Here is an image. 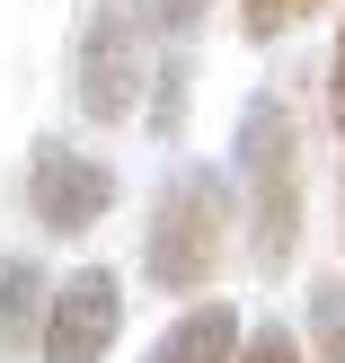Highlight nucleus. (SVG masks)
I'll use <instances>...</instances> for the list:
<instances>
[{"label":"nucleus","instance_id":"obj_11","mask_svg":"<svg viewBox=\"0 0 345 363\" xmlns=\"http://www.w3.org/2000/svg\"><path fill=\"white\" fill-rule=\"evenodd\" d=\"M204 9H213V0H159V27H169V35H195Z\"/></svg>","mask_w":345,"mask_h":363},{"label":"nucleus","instance_id":"obj_9","mask_svg":"<svg viewBox=\"0 0 345 363\" xmlns=\"http://www.w3.org/2000/svg\"><path fill=\"white\" fill-rule=\"evenodd\" d=\"M301 18H319V0H239V27L248 45H275V35H293Z\"/></svg>","mask_w":345,"mask_h":363},{"label":"nucleus","instance_id":"obj_2","mask_svg":"<svg viewBox=\"0 0 345 363\" xmlns=\"http://www.w3.org/2000/svg\"><path fill=\"white\" fill-rule=\"evenodd\" d=\"M222 248H230V186L213 169H169V186L151 195V240H142V275L151 293L186 301L222 275Z\"/></svg>","mask_w":345,"mask_h":363},{"label":"nucleus","instance_id":"obj_4","mask_svg":"<svg viewBox=\"0 0 345 363\" xmlns=\"http://www.w3.org/2000/svg\"><path fill=\"white\" fill-rule=\"evenodd\" d=\"M124 328V293L106 266H80V275H62L45 293V319H35V354L45 363H106Z\"/></svg>","mask_w":345,"mask_h":363},{"label":"nucleus","instance_id":"obj_6","mask_svg":"<svg viewBox=\"0 0 345 363\" xmlns=\"http://www.w3.org/2000/svg\"><path fill=\"white\" fill-rule=\"evenodd\" d=\"M239 337H248V328H239V311H222V301H195V311L151 346V363H239Z\"/></svg>","mask_w":345,"mask_h":363},{"label":"nucleus","instance_id":"obj_1","mask_svg":"<svg viewBox=\"0 0 345 363\" xmlns=\"http://www.w3.org/2000/svg\"><path fill=\"white\" fill-rule=\"evenodd\" d=\"M239 213H248L257 275H283L301 257V133L283 98H248L239 116Z\"/></svg>","mask_w":345,"mask_h":363},{"label":"nucleus","instance_id":"obj_7","mask_svg":"<svg viewBox=\"0 0 345 363\" xmlns=\"http://www.w3.org/2000/svg\"><path fill=\"white\" fill-rule=\"evenodd\" d=\"M45 293H53V284L35 275L27 257H0V354H27V346H35V319H45Z\"/></svg>","mask_w":345,"mask_h":363},{"label":"nucleus","instance_id":"obj_3","mask_svg":"<svg viewBox=\"0 0 345 363\" xmlns=\"http://www.w3.org/2000/svg\"><path fill=\"white\" fill-rule=\"evenodd\" d=\"M142 80H151L142 0H89V27H80V116L89 124H124L142 106Z\"/></svg>","mask_w":345,"mask_h":363},{"label":"nucleus","instance_id":"obj_8","mask_svg":"<svg viewBox=\"0 0 345 363\" xmlns=\"http://www.w3.org/2000/svg\"><path fill=\"white\" fill-rule=\"evenodd\" d=\"M310 363H345V284H310Z\"/></svg>","mask_w":345,"mask_h":363},{"label":"nucleus","instance_id":"obj_10","mask_svg":"<svg viewBox=\"0 0 345 363\" xmlns=\"http://www.w3.org/2000/svg\"><path fill=\"white\" fill-rule=\"evenodd\" d=\"M239 363H310V354L293 346V328H275V319H266L257 337H239Z\"/></svg>","mask_w":345,"mask_h":363},{"label":"nucleus","instance_id":"obj_12","mask_svg":"<svg viewBox=\"0 0 345 363\" xmlns=\"http://www.w3.org/2000/svg\"><path fill=\"white\" fill-rule=\"evenodd\" d=\"M328 106H336V142H345V27H336V62H328Z\"/></svg>","mask_w":345,"mask_h":363},{"label":"nucleus","instance_id":"obj_5","mask_svg":"<svg viewBox=\"0 0 345 363\" xmlns=\"http://www.w3.org/2000/svg\"><path fill=\"white\" fill-rule=\"evenodd\" d=\"M106 204H115V177H106L89 151H71V142H35V160H27V213L53 230V240L98 230Z\"/></svg>","mask_w":345,"mask_h":363}]
</instances>
